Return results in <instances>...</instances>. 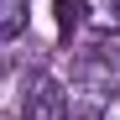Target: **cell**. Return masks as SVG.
<instances>
[{
	"instance_id": "cell-1",
	"label": "cell",
	"mask_w": 120,
	"mask_h": 120,
	"mask_svg": "<svg viewBox=\"0 0 120 120\" xmlns=\"http://www.w3.org/2000/svg\"><path fill=\"white\" fill-rule=\"evenodd\" d=\"M73 84L89 94H120V47L115 42H89L73 57Z\"/></svg>"
},
{
	"instance_id": "cell-2",
	"label": "cell",
	"mask_w": 120,
	"mask_h": 120,
	"mask_svg": "<svg viewBox=\"0 0 120 120\" xmlns=\"http://www.w3.org/2000/svg\"><path fill=\"white\" fill-rule=\"evenodd\" d=\"M21 120H68V89L52 73H37L21 94Z\"/></svg>"
},
{
	"instance_id": "cell-3",
	"label": "cell",
	"mask_w": 120,
	"mask_h": 120,
	"mask_svg": "<svg viewBox=\"0 0 120 120\" xmlns=\"http://www.w3.org/2000/svg\"><path fill=\"white\" fill-rule=\"evenodd\" d=\"M26 21H31V5H26V0H0V42L21 37Z\"/></svg>"
},
{
	"instance_id": "cell-4",
	"label": "cell",
	"mask_w": 120,
	"mask_h": 120,
	"mask_svg": "<svg viewBox=\"0 0 120 120\" xmlns=\"http://www.w3.org/2000/svg\"><path fill=\"white\" fill-rule=\"evenodd\" d=\"M57 31H63V37H73L78 26H84V16H89V0H57Z\"/></svg>"
},
{
	"instance_id": "cell-5",
	"label": "cell",
	"mask_w": 120,
	"mask_h": 120,
	"mask_svg": "<svg viewBox=\"0 0 120 120\" xmlns=\"http://www.w3.org/2000/svg\"><path fill=\"white\" fill-rule=\"evenodd\" d=\"M89 21L99 31H120V0H89Z\"/></svg>"
},
{
	"instance_id": "cell-6",
	"label": "cell",
	"mask_w": 120,
	"mask_h": 120,
	"mask_svg": "<svg viewBox=\"0 0 120 120\" xmlns=\"http://www.w3.org/2000/svg\"><path fill=\"white\" fill-rule=\"evenodd\" d=\"M99 120H120V99H110V110L99 115Z\"/></svg>"
}]
</instances>
